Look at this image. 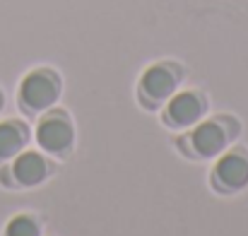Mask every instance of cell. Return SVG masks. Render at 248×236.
I'll return each instance as SVG.
<instances>
[{
  "label": "cell",
  "instance_id": "2",
  "mask_svg": "<svg viewBox=\"0 0 248 236\" xmlns=\"http://www.w3.org/2000/svg\"><path fill=\"white\" fill-rule=\"evenodd\" d=\"M36 140L48 152H65L75 140V130H73L70 121L63 113H51L39 123Z\"/></svg>",
  "mask_w": 248,
  "mask_h": 236
},
{
  "label": "cell",
  "instance_id": "1",
  "mask_svg": "<svg viewBox=\"0 0 248 236\" xmlns=\"http://www.w3.org/2000/svg\"><path fill=\"white\" fill-rule=\"evenodd\" d=\"M58 94H61V79L53 70H34L19 84V101L31 111L53 106Z\"/></svg>",
  "mask_w": 248,
  "mask_h": 236
},
{
  "label": "cell",
  "instance_id": "9",
  "mask_svg": "<svg viewBox=\"0 0 248 236\" xmlns=\"http://www.w3.org/2000/svg\"><path fill=\"white\" fill-rule=\"evenodd\" d=\"M5 236H41V227L29 215H17L7 222Z\"/></svg>",
  "mask_w": 248,
  "mask_h": 236
},
{
  "label": "cell",
  "instance_id": "4",
  "mask_svg": "<svg viewBox=\"0 0 248 236\" xmlns=\"http://www.w3.org/2000/svg\"><path fill=\"white\" fill-rule=\"evenodd\" d=\"M205 111V101L195 92H181L169 101L166 109V121L173 126H193Z\"/></svg>",
  "mask_w": 248,
  "mask_h": 236
},
{
  "label": "cell",
  "instance_id": "3",
  "mask_svg": "<svg viewBox=\"0 0 248 236\" xmlns=\"http://www.w3.org/2000/svg\"><path fill=\"white\" fill-rule=\"evenodd\" d=\"M12 173V181L19 186H36L51 173V164L39 152H22L15 159V164L7 169Z\"/></svg>",
  "mask_w": 248,
  "mask_h": 236
},
{
  "label": "cell",
  "instance_id": "5",
  "mask_svg": "<svg viewBox=\"0 0 248 236\" xmlns=\"http://www.w3.org/2000/svg\"><path fill=\"white\" fill-rule=\"evenodd\" d=\"M176 82H178V75L169 65H155L142 75L140 87H142V94H147L152 101H159L173 94Z\"/></svg>",
  "mask_w": 248,
  "mask_h": 236
},
{
  "label": "cell",
  "instance_id": "10",
  "mask_svg": "<svg viewBox=\"0 0 248 236\" xmlns=\"http://www.w3.org/2000/svg\"><path fill=\"white\" fill-rule=\"evenodd\" d=\"M0 109H2V94H0Z\"/></svg>",
  "mask_w": 248,
  "mask_h": 236
},
{
  "label": "cell",
  "instance_id": "7",
  "mask_svg": "<svg viewBox=\"0 0 248 236\" xmlns=\"http://www.w3.org/2000/svg\"><path fill=\"white\" fill-rule=\"evenodd\" d=\"M190 140H193V147H195L198 155L212 157V155H217V152L224 150V145H227V133L222 130L219 123H202V126H198V128L193 130V138H190Z\"/></svg>",
  "mask_w": 248,
  "mask_h": 236
},
{
  "label": "cell",
  "instance_id": "8",
  "mask_svg": "<svg viewBox=\"0 0 248 236\" xmlns=\"http://www.w3.org/2000/svg\"><path fill=\"white\" fill-rule=\"evenodd\" d=\"M27 126L19 121H5L0 123V161L15 157L27 145Z\"/></svg>",
  "mask_w": 248,
  "mask_h": 236
},
{
  "label": "cell",
  "instance_id": "6",
  "mask_svg": "<svg viewBox=\"0 0 248 236\" xmlns=\"http://www.w3.org/2000/svg\"><path fill=\"white\" fill-rule=\"evenodd\" d=\"M215 173H217V181L224 188L236 190V188L248 183V159L244 155H239V152H232V155L219 159Z\"/></svg>",
  "mask_w": 248,
  "mask_h": 236
}]
</instances>
